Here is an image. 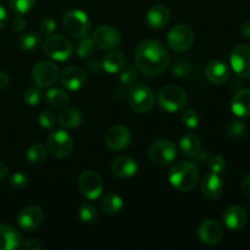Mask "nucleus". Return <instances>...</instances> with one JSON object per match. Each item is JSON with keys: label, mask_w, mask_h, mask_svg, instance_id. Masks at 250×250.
<instances>
[{"label": "nucleus", "mask_w": 250, "mask_h": 250, "mask_svg": "<svg viewBox=\"0 0 250 250\" xmlns=\"http://www.w3.org/2000/svg\"><path fill=\"white\" fill-rule=\"evenodd\" d=\"M134 61L143 75L146 77H156L170 65V55L160 42L146 39L137 46Z\"/></svg>", "instance_id": "nucleus-1"}, {"label": "nucleus", "mask_w": 250, "mask_h": 250, "mask_svg": "<svg viewBox=\"0 0 250 250\" xmlns=\"http://www.w3.org/2000/svg\"><path fill=\"white\" fill-rule=\"evenodd\" d=\"M168 182L178 192H189L199 182V171L190 161H180L171 167Z\"/></svg>", "instance_id": "nucleus-2"}, {"label": "nucleus", "mask_w": 250, "mask_h": 250, "mask_svg": "<svg viewBox=\"0 0 250 250\" xmlns=\"http://www.w3.org/2000/svg\"><path fill=\"white\" fill-rule=\"evenodd\" d=\"M62 26L66 33L73 38H83L89 34L92 23L85 12L82 10H68L63 14Z\"/></svg>", "instance_id": "nucleus-3"}, {"label": "nucleus", "mask_w": 250, "mask_h": 250, "mask_svg": "<svg viewBox=\"0 0 250 250\" xmlns=\"http://www.w3.org/2000/svg\"><path fill=\"white\" fill-rule=\"evenodd\" d=\"M187 93L177 85L168 84L161 88L158 94V104L167 112L181 111L187 105Z\"/></svg>", "instance_id": "nucleus-4"}, {"label": "nucleus", "mask_w": 250, "mask_h": 250, "mask_svg": "<svg viewBox=\"0 0 250 250\" xmlns=\"http://www.w3.org/2000/svg\"><path fill=\"white\" fill-rule=\"evenodd\" d=\"M129 106L139 114L151 111L155 104V95L150 87L146 84H133L127 93Z\"/></svg>", "instance_id": "nucleus-5"}, {"label": "nucleus", "mask_w": 250, "mask_h": 250, "mask_svg": "<svg viewBox=\"0 0 250 250\" xmlns=\"http://www.w3.org/2000/svg\"><path fill=\"white\" fill-rule=\"evenodd\" d=\"M167 45L176 53H185L192 48L194 43V32L187 24H176L166 37Z\"/></svg>", "instance_id": "nucleus-6"}, {"label": "nucleus", "mask_w": 250, "mask_h": 250, "mask_svg": "<svg viewBox=\"0 0 250 250\" xmlns=\"http://www.w3.org/2000/svg\"><path fill=\"white\" fill-rule=\"evenodd\" d=\"M177 155V146L172 141L159 139L153 142L148 149V156L155 165L167 166Z\"/></svg>", "instance_id": "nucleus-7"}, {"label": "nucleus", "mask_w": 250, "mask_h": 250, "mask_svg": "<svg viewBox=\"0 0 250 250\" xmlns=\"http://www.w3.org/2000/svg\"><path fill=\"white\" fill-rule=\"evenodd\" d=\"M43 50L48 58L56 61H65L72 55L73 44L70 39L60 34H51L46 38L45 43L43 45Z\"/></svg>", "instance_id": "nucleus-8"}, {"label": "nucleus", "mask_w": 250, "mask_h": 250, "mask_svg": "<svg viewBox=\"0 0 250 250\" xmlns=\"http://www.w3.org/2000/svg\"><path fill=\"white\" fill-rule=\"evenodd\" d=\"M46 149L51 156L56 159H65L70 156L73 149V139L67 132L56 129L51 132L46 141Z\"/></svg>", "instance_id": "nucleus-9"}, {"label": "nucleus", "mask_w": 250, "mask_h": 250, "mask_svg": "<svg viewBox=\"0 0 250 250\" xmlns=\"http://www.w3.org/2000/svg\"><path fill=\"white\" fill-rule=\"evenodd\" d=\"M59 77L58 66L50 61H41L32 70V80L38 88L53 85Z\"/></svg>", "instance_id": "nucleus-10"}, {"label": "nucleus", "mask_w": 250, "mask_h": 250, "mask_svg": "<svg viewBox=\"0 0 250 250\" xmlns=\"http://www.w3.org/2000/svg\"><path fill=\"white\" fill-rule=\"evenodd\" d=\"M95 46L103 50H114L121 44V34L115 27L99 26L92 36Z\"/></svg>", "instance_id": "nucleus-11"}, {"label": "nucleus", "mask_w": 250, "mask_h": 250, "mask_svg": "<svg viewBox=\"0 0 250 250\" xmlns=\"http://www.w3.org/2000/svg\"><path fill=\"white\" fill-rule=\"evenodd\" d=\"M78 188L87 199L95 200L103 193V181L94 171H84L78 178Z\"/></svg>", "instance_id": "nucleus-12"}, {"label": "nucleus", "mask_w": 250, "mask_h": 250, "mask_svg": "<svg viewBox=\"0 0 250 250\" xmlns=\"http://www.w3.org/2000/svg\"><path fill=\"white\" fill-rule=\"evenodd\" d=\"M229 63L239 77H250V45L239 44L234 46L229 55Z\"/></svg>", "instance_id": "nucleus-13"}, {"label": "nucleus", "mask_w": 250, "mask_h": 250, "mask_svg": "<svg viewBox=\"0 0 250 250\" xmlns=\"http://www.w3.org/2000/svg\"><path fill=\"white\" fill-rule=\"evenodd\" d=\"M132 141V134L127 127L122 125H115L107 129L105 134V144L107 148L115 151H122L129 146Z\"/></svg>", "instance_id": "nucleus-14"}, {"label": "nucleus", "mask_w": 250, "mask_h": 250, "mask_svg": "<svg viewBox=\"0 0 250 250\" xmlns=\"http://www.w3.org/2000/svg\"><path fill=\"white\" fill-rule=\"evenodd\" d=\"M44 220V211L37 205L23 208L17 215V225L26 232H32L38 229Z\"/></svg>", "instance_id": "nucleus-15"}, {"label": "nucleus", "mask_w": 250, "mask_h": 250, "mask_svg": "<svg viewBox=\"0 0 250 250\" xmlns=\"http://www.w3.org/2000/svg\"><path fill=\"white\" fill-rule=\"evenodd\" d=\"M199 239L207 246H216L221 242L224 231H222L221 225L217 221L211 219H208L200 224L198 229Z\"/></svg>", "instance_id": "nucleus-16"}, {"label": "nucleus", "mask_w": 250, "mask_h": 250, "mask_svg": "<svg viewBox=\"0 0 250 250\" xmlns=\"http://www.w3.org/2000/svg\"><path fill=\"white\" fill-rule=\"evenodd\" d=\"M60 82L66 89L78 90L87 82V75L80 66H68L60 75Z\"/></svg>", "instance_id": "nucleus-17"}, {"label": "nucleus", "mask_w": 250, "mask_h": 250, "mask_svg": "<svg viewBox=\"0 0 250 250\" xmlns=\"http://www.w3.org/2000/svg\"><path fill=\"white\" fill-rule=\"evenodd\" d=\"M171 20V12L167 6L163 4L153 5L146 11V22L151 29H163L168 24Z\"/></svg>", "instance_id": "nucleus-18"}, {"label": "nucleus", "mask_w": 250, "mask_h": 250, "mask_svg": "<svg viewBox=\"0 0 250 250\" xmlns=\"http://www.w3.org/2000/svg\"><path fill=\"white\" fill-rule=\"evenodd\" d=\"M224 222L231 231H241L248 222L247 211L239 205H231L224 212Z\"/></svg>", "instance_id": "nucleus-19"}, {"label": "nucleus", "mask_w": 250, "mask_h": 250, "mask_svg": "<svg viewBox=\"0 0 250 250\" xmlns=\"http://www.w3.org/2000/svg\"><path fill=\"white\" fill-rule=\"evenodd\" d=\"M205 77L212 84H224L229 78V67L221 60H212L205 67Z\"/></svg>", "instance_id": "nucleus-20"}, {"label": "nucleus", "mask_w": 250, "mask_h": 250, "mask_svg": "<svg viewBox=\"0 0 250 250\" xmlns=\"http://www.w3.org/2000/svg\"><path fill=\"white\" fill-rule=\"evenodd\" d=\"M200 190L207 199L216 200L221 197L224 192V182L219 175L211 172L203 178Z\"/></svg>", "instance_id": "nucleus-21"}, {"label": "nucleus", "mask_w": 250, "mask_h": 250, "mask_svg": "<svg viewBox=\"0 0 250 250\" xmlns=\"http://www.w3.org/2000/svg\"><path fill=\"white\" fill-rule=\"evenodd\" d=\"M111 171L120 178H129L138 171V164L133 158L127 155L119 156L112 161Z\"/></svg>", "instance_id": "nucleus-22"}, {"label": "nucleus", "mask_w": 250, "mask_h": 250, "mask_svg": "<svg viewBox=\"0 0 250 250\" xmlns=\"http://www.w3.org/2000/svg\"><path fill=\"white\" fill-rule=\"evenodd\" d=\"M231 110L236 116L249 117L250 116V89L238 90L231 100Z\"/></svg>", "instance_id": "nucleus-23"}, {"label": "nucleus", "mask_w": 250, "mask_h": 250, "mask_svg": "<svg viewBox=\"0 0 250 250\" xmlns=\"http://www.w3.org/2000/svg\"><path fill=\"white\" fill-rule=\"evenodd\" d=\"M22 237L17 229L7 225H0V250H14L20 248Z\"/></svg>", "instance_id": "nucleus-24"}, {"label": "nucleus", "mask_w": 250, "mask_h": 250, "mask_svg": "<svg viewBox=\"0 0 250 250\" xmlns=\"http://www.w3.org/2000/svg\"><path fill=\"white\" fill-rule=\"evenodd\" d=\"M180 149L187 158H195L202 151V141L194 133H186L180 139Z\"/></svg>", "instance_id": "nucleus-25"}, {"label": "nucleus", "mask_w": 250, "mask_h": 250, "mask_svg": "<svg viewBox=\"0 0 250 250\" xmlns=\"http://www.w3.org/2000/svg\"><path fill=\"white\" fill-rule=\"evenodd\" d=\"M126 65V56L120 50H110L103 61V67L107 73H119Z\"/></svg>", "instance_id": "nucleus-26"}, {"label": "nucleus", "mask_w": 250, "mask_h": 250, "mask_svg": "<svg viewBox=\"0 0 250 250\" xmlns=\"http://www.w3.org/2000/svg\"><path fill=\"white\" fill-rule=\"evenodd\" d=\"M83 121L82 112L75 107H67L62 110L58 116V122L63 128H76Z\"/></svg>", "instance_id": "nucleus-27"}, {"label": "nucleus", "mask_w": 250, "mask_h": 250, "mask_svg": "<svg viewBox=\"0 0 250 250\" xmlns=\"http://www.w3.org/2000/svg\"><path fill=\"white\" fill-rule=\"evenodd\" d=\"M45 100L51 107L55 109H61L65 107L70 102V97L67 93L60 88H50L45 94Z\"/></svg>", "instance_id": "nucleus-28"}, {"label": "nucleus", "mask_w": 250, "mask_h": 250, "mask_svg": "<svg viewBox=\"0 0 250 250\" xmlns=\"http://www.w3.org/2000/svg\"><path fill=\"white\" fill-rule=\"evenodd\" d=\"M122 207H124L122 198L120 195L114 194V193L106 194L100 202V208L106 214H117L122 209Z\"/></svg>", "instance_id": "nucleus-29"}, {"label": "nucleus", "mask_w": 250, "mask_h": 250, "mask_svg": "<svg viewBox=\"0 0 250 250\" xmlns=\"http://www.w3.org/2000/svg\"><path fill=\"white\" fill-rule=\"evenodd\" d=\"M48 156V149L42 143H36L27 150V159L31 164L39 165L46 160Z\"/></svg>", "instance_id": "nucleus-30"}, {"label": "nucleus", "mask_w": 250, "mask_h": 250, "mask_svg": "<svg viewBox=\"0 0 250 250\" xmlns=\"http://www.w3.org/2000/svg\"><path fill=\"white\" fill-rule=\"evenodd\" d=\"M20 48L24 51H33L41 44V37L34 32H27L20 37Z\"/></svg>", "instance_id": "nucleus-31"}, {"label": "nucleus", "mask_w": 250, "mask_h": 250, "mask_svg": "<svg viewBox=\"0 0 250 250\" xmlns=\"http://www.w3.org/2000/svg\"><path fill=\"white\" fill-rule=\"evenodd\" d=\"M36 5V0H9V6L16 16L28 14Z\"/></svg>", "instance_id": "nucleus-32"}, {"label": "nucleus", "mask_w": 250, "mask_h": 250, "mask_svg": "<svg viewBox=\"0 0 250 250\" xmlns=\"http://www.w3.org/2000/svg\"><path fill=\"white\" fill-rule=\"evenodd\" d=\"M78 216H80L81 221L84 222V224H92V222H94L98 217L97 209H95L93 204L85 202L80 207Z\"/></svg>", "instance_id": "nucleus-33"}, {"label": "nucleus", "mask_w": 250, "mask_h": 250, "mask_svg": "<svg viewBox=\"0 0 250 250\" xmlns=\"http://www.w3.org/2000/svg\"><path fill=\"white\" fill-rule=\"evenodd\" d=\"M94 48L95 44L93 39L88 36L83 37V38H80V42L76 45V53L81 59H85L94 51Z\"/></svg>", "instance_id": "nucleus-34"}, {"label": "nucleus", "mask_w": 250, "mask_h": 250, "mask_svg": "<svg viewBox=\"0 0 250 250\" xmlns=\"http://www.w3.org/2000/svg\"><path fill=\"white\" fill-rule=\"evenodd\" d=\"M138 78V73H137L136 68L132 66H125L121 71H120V82L125 85V87H129L133 85L134 82Z\"/></svg>", "instance_id": "nucleus-35"}, {"label": "nucleus", "mask_w": 250, "mask_h": 250, "mask_svg": "<svg viewBox=\"0 0 250 250\" xmlns=\"http://www.w3.org/2000/svg\"><path fill=\"white\" fill-rule=\"evenodd\" d=\"M42 92L38 87L27 88L23 93V102L29 106H36L41 103Z\"/></svg>", "instance_id": "nucleus-36"}, {"label": "nucleus", "mask_w": 250, "mask_h": 250, "mask_svg": "<svg viewBox=\"0 0 250 250\" xmlns=\"http://www.w3.org/2000/svg\"><path fill=\"white\" fill-rule=\"evenodd\" d=\"M182 122L188 128H197L200 122V116L195 110L188 109L183 112Z\"/></svg>", "instance_id": "nucleus-37"}, {"label": "nucleus", "mask_w": 250, "mask_h": 250, "mask_svg": "<svg viewBox=\"0 0 250 250\" xmlns=\"http://www.w3.org/2000/svg\"><path fill=\"white\" fill-rule=\"evenodd\" d=\"M38 120L41 126L46 129L54 128V127L56 126V121H58V119H56V116L54 115V112L49 111V110H45V111L42 112V114L39 115Z\"/></svg>", "instance_id": "nucleus-38"}, {"label": "nucleus", "mask_w": 250, "mask_h": 250, "mask_svg": "<svg viewBox=\"0 0 250 250\" xmlns=\"http://www.w3.org/2000/svg\"><path fill=\"white\" fill-rule=\"evenodd\" d=\"M244 132H246V126H244L243 122L233 120V121H231L227 125V133L231 137L239 138V137L243 136Z\"/></svg>", "instance_id": "nucleus-39"}, {"label": "nucleus", "mask_w": 250, "mask_h": 250, "mask_svg": "<svg viewBox=\"0 0 250 250\" xmlns=\"http://www.w3.org/2000/svg\"><path fill=\"white\" fill-rule=\"evenodd\" d=\"M209 168L212 173L220 175V173L224 172L225 168H226V161H225V159L220 155L212 156L209 160Z\"/></svg>", "instance_id": "nucleus-40"}, {"label": "nucleus", "mask_w": 250, "mask_h": 250, "mask_svg": "<svg viewBox=\"0 0 250 250\" xmlns=\"http://www.w3.org/2000/svg\"><path fill=\"white\" fill-rule=\"evenodd\" d=\"M171 72H172V75L175 76V77H187L190 73V65L187 61H178V62H176L175 65H173Z\"/></svg>", "instance_id": "nucleus-41"}, {"label": "nucleus", "mask_w": 250, "mask_h": 250, "mask_svg": "<svg viewBox=\"0 0 250 250\" xmlns=\"http://www.w3.org/2000/svg\"><path fill=\"white\" fill-rule=\"evenodd\" d=\"M10 185L16 189H23L28 186V177L22 172H16L10 177Z\"/></svg>", "instance_id": "nucleus-42"}, {"label": "nucleus", "mask_w": 250, "mask_h": 250, "mask_svg": "<svg viewBox=\"0 0 250 250\" xmlns=\"http://www.w3.org/2000/svg\"><path fill=\"white\" fill-rule=\"evenodd\" d=\"M56 29V23L53 19H43L41 22H39V32H41L43 36H51L54 34Z\"/></svg>", "instance_id": "nucleus-43"}, {"label": "nucleus", "mask_w": 250, "mask_h": 250, "mask_svg": "<svg viewBox=\"0 0 250 250\" xmlns=\"http://www.w3.org/2000/svg\"><path fill=\"white\" fill-rule=\"evenodd\" d=\"M20 248H22L23 250H41L43 248V246H42V243L38 241V239L31 238L22 242Z\"/></svg>", "instance_id": "nucleus-44"}, {"label": "nucleus", "mask_w": 250, "mask_h": 250, "mask_svg": "<svg viewBox=\"0 0 250 250\" xmlns=\"http://www.w3.org/2000/svg\"><path fill=\"white\" fill-rule=\"evenodd\" d=\"M27 27V21L22 16H16L12 21V29L17 33H21L26 29Z\"/></svg>", "instance_id": "nucleus-45"}, {"label": "nucleus", "mask_w": 250, "mask_h": 250, "mask_svg": "<svg viewBox=\"0 0 250 250\" xmlns=\"http://www.w3.org/2000/svg\"><path fill=\"white\" fill-rule=\"evenodd\" d=\"M102 63L99 62L95 59H92V60H88L85 62V70L88 71L89 73H98L100 70H102Z\"/></svg>", "instance_id": "nucleus-46"}, {"label": "nucleus", "mask_w": 250, "mask_h": 250, "mask_svg": "<svg viewBox=\"0 0 250 250\" xmlns=\"http://www.w3.org/2000/svg\"><path fill=\"white\" fill-rule=\"evenodd\" d=\"M241 190L246 197L250 198V173L242 181V185H241Z\"/></svg>", "instance_id": "nucleus-47"}, {"label": "nucleus", "mask_w": 250, "mask_h": 250, "mask_svg": "<svg viewBox=\"0 0 250 250\" xmlns=\"http://www.w3.org/2000/svg\"><path fill=\"white\" fill-rule=\"evenodd\" d=\"M9 22V15H7L6 9L0 5V28H4Z\"/></svg>", "instance_id": "nucleus-48"}, {"label": "nucleus", "mask_w": 250, "mask_h": 250, "mask_svg": "<svg viewBox=\"0 0 250 250\" xmlns=\"http://www.w3.org/2000/svg\"><path fill=\"white\" fill-rule=\"evenodd\" d=\"M239 32H241V34H242V37H243V38L250 39V21L244 22V23L241 26V29H239Z\"/></svg>", "instance_id": "nucleus-49"}, {"label": "nucleus", "mask_w": 250, "mask_h": 250, "mask_svg": "<svg viewBox=\"0 0 250 250\" xmlns=\"http://www.w3.org/2000/svg\"><path fill=\"white\" fill-rule=\"evenodd\" d=\"M127 98V92L124 89V88H119L114 92V99L117 100V102H124Z\"/></svg>", "instance_id": "nucleus-50"}, {"label": "nucleus", "mask_w": 250, "mask_h": 250, "mask_svg": "<svg viewBox=\"0 0 250 250\" xmlns=\"http://www.w3.org/2000/svg\"><path fill=\"white\" fill-rule=\"evenodd\" d=\"M9 83L10 78L9 76H7V73L0 71V89H5V88L9 87Z\"/></svg>", "instance_id": "nucleus-51"}, {"label": "nucleus", "mask_w": 250, "mask_h": 250, "mask_svg": "<svg viewBox=\"0 0 250 250\" xmlns=\"http://www.w3.org/2000/svg\"><path fill=\"white\" fill-rule=\"evenodd\" d=\"M7 175V167L2 161H0V181L4 180Z\"/></svg>", "instance_id": "nucleus-52"}, {"label": "nucleus", "mask_w": 250, "mask_h": 250, "mask_svg": "<svg viewBox=\"0 0 250 250\" xmlns=\"http://www.w3.org/2000/svg\"><path fill=\"white\" fill-rule=\"evenodd\" d=\"M248 211H249V214H250V204H249V208H248Z\"/></svg>", "instance_id": "nucleus-53"}]
</instances>
